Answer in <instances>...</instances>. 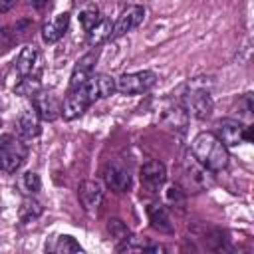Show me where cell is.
Segmentation results:
<instances>
[{"instance_id":"6da1fadb","label":"cell","mask_w":254,"mask_h":254,"mask_svg":"<svg viewBox=\"0 0 254 254\" xmlns=\"http://www.w3.org/2000/svg\"><path fill=\"white\" fill-rule=\"evenodd\" d=\"M190 151L192 157L212 173L224 171L228 167V147L210 131L198 133L190 143Z\"/></svg>"},{"instance_id":"7a4b0ae2","label":"cell","mask_w":254,"mask_h":254,"mask_svg":"<svg viewBox=\"0 0 254 254\" xmlns=\"http://www.w3.org/2000/svg\"><path fill=\"white\" fill-rule=\"evenodd\" d=\"M95 99H99V97H97L95 85H93V81L89 77L85 83L69 89V93L65 95L64 103H62V117L65 121H71V119L79 117Z\"/></svg>"},{"instance_id":"3957f363","label":"cell","mask_w":254,"mask_h":254,"mask_svg":"<svg viewBox=\"0 0 254 254\" xmlns=\"http://www.w3.org/2000/svg\"><path fill=\"white\" fill-rule=\"evenodd\" d=\"M187 87H189V89H187V93L183 95V105H185L187 113H190L192 117H196V119H200V121L208 119V117L212 115L214 103H212V97H210L208 89L200 83V77L189 81Z\"/></svg>"},{"instance_id":"277c9868","label":"cell","mask_w":254,"mask_h":254,"mask_svg":"<svg viewBox=\"0 0 254 254\" xmlns=\"http://www.w3.org/2000/svg\"><path fill=\"white\" fill-rule=\"evenodd\" d=\"M28 157V147L16 135L4 133L0 135V171L16 173Z\"/></svg>"},{"instance_id":"5b68a950","label":"cell","mask_w":254,"mask_h":254,"mask_svg":"<svg viewBox=\"0 0 254 254\" xmlns=\"http://www.w3.org/2000/svg\"><path fill=\"white\" fill-rule=\"evenodd\" d=\"M157 83V75L151 69H141L133 73H123L119 79H115V89L123 95H139L149 91Z\"/></svg>"},{"instance_id":"8992f818","label":"cell","mask_w":254,"mask_h":254,"mask_svg":"<svg viewBox=\"0 0 254 254\" xmlns=\"http://www.w3.org/2000/svg\"><path fill=\"white\" fill-rule=\"evenodd\" d=\"M214 135L226 145V147H238L240 143H246L252 139L250 127L242 125L236 119H218L214 123Z\"/></svg>"},{"instance_id":"52a82bcc","label":"cell","mask_w":254,"mask_h":254,"mask_svg":"<svg viewBox=\"0 0 254 254\" xmlns=\"http://www.w3.org/2000/svg\"><path fill=\"white\" fill-rule=\"evenodd\" d=\"M143 20H145V8H143V6H139V4L127 6V8L121 12V16L115 20L111 38H121V36H125L127 32L139 28Z\"/></svg>"},{"instance_id":"ba28073f","label":"cell","mask_w":254,"mask_h":254,"mask_svg":"<svg viewBox=\"0 0 254 254\" xmlns=\"http://www.w3.org/2000/svg\"><path fill=\"white\" fill-rule=\"evenodd\" d=\"M16 71L20 77H40L42 71V54L36 46H26L16 58Z\"/></svg>"},{"instance_id":"9c48e42d","label":"cell","mask_w":254,"mask_h":254,"mask_svg":"<svg viewBox=\"0 0 254 254\" xmlns=\"http://www.w3.org/2000/svg\"><path fill=\"white\" fill-rule=\"evenodd\" d=\"M32 103H34V111L44 121H54V119H58L62 115V103H60V99L52 91H42L40 89L34 95Z\"/></svg>"},{"instance_id":"30bf717a","label":"cell","mask_w":254,"mask_h":254,"mask_svg":"<svg viewBox=\"0 0 254 254\" xmlns=\"http://www.w3.org/2000/svg\"><path fill=\"white\" fill-rule=\"evenodd\" d=\"M167 181V167L153 159V161H147L143 167H141V185L149 190V192H157Z\"/></svg>"},{"instance_id":"8fae6325","label":"cell","mask_w":254,"mask_h":254,"mask_svg":"<svg viewBox=\"0 0 254 254\" xmlns=\"http://www.w3.org/2000/svg\"><path fill=\"white\" fill-rule=\"evenodd\" d=\"M103 181L105 185L115 190V192H125L129 187H131V175H129V169H125L121 163L117 161H111L105 165L103 169Z\"/></svg>"},{"instance_id":"7c38bea8","label":"cell","mask_w":254,"mask_h":254,"mask_svg":"<svg viewBox=\"0 0 254 254\" xmlns=\"http://www.w3.org/2000/svg\"><path fill=\"white\" fill-rule=\"evenodd\" d=\"M77 196L85 212L93 214L97 212L101 200H103V189L97 181H81L77 187Z\"/></svg>"},{"instance_id":"4fadbf2b","label":"cell","mask_w":254,"mask_h":254,"mask_svg":"<svg viewBox=\"0 0 254 254\" xmlns=\"http://www.w3.org/2000/svg\"><path fill=\"white\" fill-rule=\"evenodd\" d=\"M97 58H99V52L93 50V52H87L85 56H81V58L75 62L73 71H71V77H69V87H77V85L85 83V81L93 75Z\"/></svg>"},{"instance_id":"5bb4252c","label":"cell","mask_w":254,"mask_h":254,"mask_svg":"<svg viewBox=\"0 0 254 254\" xmlns=\"http://www.w3.org/2000/svg\"><path fill=\"white\" fill-rule=\"evenodd\" d=\"M69 12H60L50 22H46L42 28V40L46 44H56L60 38H64V34L69 28Z\"/></svg>"},{"instance_id":"9a60e30c","label":"cell","mask_w":254,"mask_h":254,"mask_svg":"<svg viewBox=\"0 0 254 254\" xmlns=\"http://www.w3.org/2000/svg\"><path fill=\"white\" fill-rule=\"evenodd\" d=\"M161 121L165 125H169L171 129H185L187 127V121H189V113L185 109V105L181 103H169L163 113H161Z\"/></svg>"},{"instance_id":"2e32d148","label":"cell","mask_w":254,"mask_h":254,"mask_svg":"<svg viewBox=\"0 0 254 254\" xmlns=\"http://www.w3.org/2000/svg\"><path fill=\"white\" fill-rule=\"evenodd\" d=\"M16 127H18V133L24 137V139H34L40 135V117L34 109H26L20 113L18 121H16Z\"/></svg>"},{"instance_id":"e0dca14e","label":"cell","mask_w":254,"mask_h":254,"mask_svg":"<svg viewBox=\"0 0 254 254\" xmlns=\"http://www.w3.org/2000/svg\"><path fill=\"white\" fill-rule=\"evenodd\" d=\"M147 216H149V222L155 230L159 232H173V222H171V216L167 212V208L159 202H153L147 206Z\"/></svg>"},{"instance_id":"ac0fdd59","label":"cell","mask_w":254,"mask_h":254,"mask_svg":"<svg viewBox=\"0 0 254 254\" xmlns=\"http://www.w3.org/2000/svg\"><path fill=\"white\" fill-rule=\"evenodd\" d=\"M46 250L48 252H56V254H65V252H83L81 244L69 236V234H60L56 236L50 244H46Z\"/></svg>"},{"instance_id":"d6986e66","label":"cell","mask_w":254,"mask_h":254,"mask_svg":"<svg viewBox=\"0 0 254 254\" xmlns=\"http://www.w3.org/2000/svg\"><path fill=\"white\" fill-rule=\"evenodd\" d=\"M111 32H113V24H111V20H107V18H99V22L87 32V42H89L91 46H99V44H103L105 40L111 38Z\"/></svg>"},{"instance_id":"ffe728a7","label":"cell","mask_w":254,"mask_h":254,"mask_svg":"<svg viewBox=\"0 0 254 254\" xmlns=\"http://www.w3.org/2000/svg\"><path fill=\"white\" fill-rule=\"evenodd\" d=\"M42 212H44L42 202H40V200H36V198L30 194L28 198H24V200H22L20 210H18V216H20V220H22V222H32V220L40 218V216H42Z\"/></svg>"},{"instance_id":"44dd1931","label":"cell","mask_w":254,"mask_h":254,"mask_svg":"<svg viewBox=\"0 0 254 254\" xmlns=\"http://www.w3.org/2000/svg\"><path fill=\"white\" fill-rule=\"evenodd\" d=\"M91 81L95 85V91H97V97L99 99L113 95V91H115V79L111 75H107V73H95V75H91Z\"/></svg>"},{"instance_id":"7402d4cb","label":"cell","mask_w":254,"mask_h":254,"mask_svg":"<svg viewBox=\"0 0 254 254\" xmlns=\"http://www.w3.org/2000/svg\"><path fill=\"white\" fill-rule=\"evenodd\" d=\"M79 22H81L83 30L89 32V30L99 22V10H97V6H93V4L85 6V8L79 12Z\"/></svg>"},{"instance_id":"603a6c76","label":"cell","mask_w":254,"mask_h":254,"mask_svg":"<svg viewBox=\"0 0 254 254\" xmlns=\"http://www.w3.org/2000/svg\"><path fill=\"white\" fill-rule=\"evenodd\" d=\"M20 187H22V190H24V192H28V194H36V192L40 190V187H42L38 173H34V171L24 173V175H22V179H20Z\"/></svg>"},{"instance_id":"cb8c5ba5","label":"cell","mask_w":254,"mask_h":254,"mask_svg":"<svg viewBox=\"0 0 254 254\" xmlns=\"http://www.w3.org/2000/svg\"><path fill=\"white\" fill-rule=\"evenodd\" d=\"M42 89L40 77H22L20 83L16 85V93L20 95H36Z\"/></svg>"},{"instance_id":"d4e9b609","label":"cell","mask_w":254,"mask_h":254,"mask_svg":"<svg viewBox=\"0 0 254 254\" xmlns=\"http://www.w3.org/2000/svg\"><path fill=\"white\" fill-rule=\"evenodd\" d=\"M107 230H109V234H111L113 238H117V240H125V238L129 236V228H127L119 218H111V220L107 222Z\"/></svg>"},{"instance_id":"484cf974","label":"cell","mask_w":254,"mask_h":254,"mask_svg":"<svg viewBox=\"0 0 254 254\" xmlns=\"http://www.w3.org/2000/svg\"><path fill=\"white\" fill-rule=\"evenodd\" d=\"M167 196H169V200H171V202H175V204H185V196H183L181 189H179V187H175V185H171V187H169Z\"/></svg>"},{"instance_id":"4316f807","label":"cell","mask_w":254,"mask_h":254,"mask_svg":"<svg viewBox=\"0 0 254 254\" xmlns=\"http://www.w3.org/2000/svg\"><path fill=\"white\" fill-rule=\"evenodd\" d=\"M16 2H18V0H0V14L10 12V10L16 6Z\"/></svg>"},{"instance_id":"83f0119b","label":"cell","mask_w":254,"mask_h":254,"mask_svg":"<svg viewBox=\"0 0 254 254\" xmlns=\"http://www.w3.org/2000/svg\"><path fill=\"white\" fill-rule=\"evenodd\" d=\"M48 2H50V0H30V4H32L34 8H44Z\"/></svg>"},{"instance_id":"f1b7e54d","label":"cell","mask_w":254,"mask_h":254,"mask_svg":"<svg viewBox=\"0 0 254 254\" xmlns=\"http://www.w3.org/2000/svg\"><path fill=\"white\" fill-rule=\"evenodd\" d=\"M71 2H73V4H79V2H83V0H71Z\"/></svg>"}]
</instances>
